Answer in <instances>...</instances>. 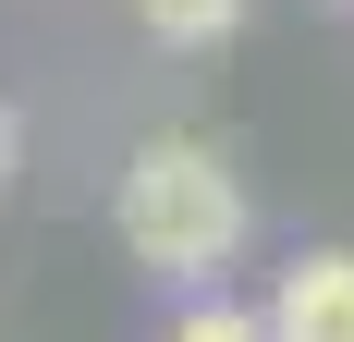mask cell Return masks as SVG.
Returning <instances> with one entry per match:
<instances>
[{"label":"cell","mask_w":354,"mask_h":342,"mask_svg":"<svg viewBox=\"0 0 354 342\" xmlns=\"http://www.w3.org/2000/svg\"><path fill=\"white\" fill-rule=\"evenodd\" d=\"M269 342H354V257H306L281 281V306H269Z\"/></svg>","instance_id":"2"},{"label":"cell","mask_w":354,"mask_h":342,"mask_svg":"<svg viewBox=\"0 0 354 342\" xmlns=\"http://www.w3.org/2000/svg\"><path fill=\"white\" fill-rule=\"evenodd\" d=\"M0 183H12V123H0Z\"/></svg>","instance_id":"5"},{"label":"cell","mask_w":354,"mask_h":342,"mask_svg":"<svg viewBox=\"0 0 354 342\" xmlns=\"http://www.w3.org/2000/svg\"><path fill=\"white\" fill-rule=\"evenodd\" d=\"M135 25H147V37H171V49H208V37L245 25V0H135Z\"/></svg>","instance_id":"3"},{"label":"cell","mask_w":354,"mask_h":342,"mask_svg":"<svg viewBox=\"0 0 354 342\" xmlns=\"http://www.w3.org/2000/svg\"><path fill=\"white\" fill-rule=\"evenodd\" d=\"M171 342H269V318H232V306H196Z\"/></svg>","instance_id":"4"},{"label":"cell","mask_w":354,"mask_h":342,"mask_svg":"<svg viewBox=\"0 0 354 342\" xmlns=\"http://www.w3.org/2000/svg\"><path fill=\"white\" fill-rule=\"evenodd\" d=\"M110 233H122V257L159 281H208L232 244H245V183H232V159L196 135H147L135 159H122V196H110Z\"/></svg>","instance_id":"1"}]
</instances>
